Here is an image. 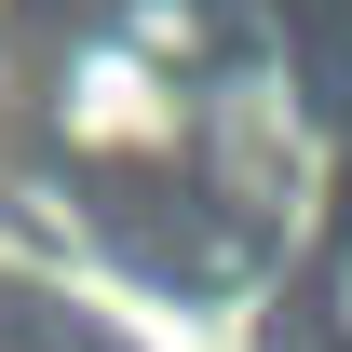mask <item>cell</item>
Returning a JSON list of instances; mask_svg holds the SVG:
<instances>
[{
    "label": "cell",
    "mask_w": 352,
    "mask_h": 352,
    "mask_svg": "<svg viewBox=\"0 0 352 352\" xmlns=\"http://www.w3.org/2000/svg\"><path fill=\"white\" fill-rule=\"evenodd\" d=\"M28 163L135 298H258L325 204L285 41L244 0H95L28 82Z\"/></svg>",
    "instance_id": "1"
},
{
    "label": "cell",
    "mask_w": 352,
    "mask_h": 352,
    "mask_svg": "<svg viewBox=\"0 0 352 352\" xmlns=\"http://www.w3.org/2000/svg\"><path fill=\"white\" fill-rule=\"evenodd\" d=\"M0 352H135L122 325L68 285H28V271H0Z\"/></svg>",
    "instance_id": "2"
}]
</instances>
